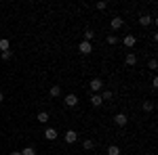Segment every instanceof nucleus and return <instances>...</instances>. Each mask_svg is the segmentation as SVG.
Segmentation results:
<instances>
[{"mask_svg": "<svg viewBox=\"0 0 158 155\" xmlns=\"http://www.w3.org/2000/svg\"><path fill=\"white\" fill-rule=\"evenodd\" d=\"M91 50H93V44H91V42H85V40H82V42L78 44V52H80V55H89Z\"/></svg>", "mask_w": 158, "mask_h": 155, "instance_id": "f257e3e1", "label": "nucleus"}, {"mask_svg": "<svg viewBox=\"0 0 158 155\" xmlns=\"http://www.w3.org/2000/svg\"><path fill=\"white\" fill-rule=\"evenodd\" d=\"M114 124L122 128V126H127V124H129V118H127L124 113H116V115H114Z\"/></svg>", "mask_w": 158, "mask_h": 155, "instance_id": "f03ea898", "label": "nucleus"}, {"mask_svg": "<svg viewBox=\"0 0 158 155\" xmlns=\"http://www.w3.org/2000/svg\"><path fill=\"white\" fill-rule=\"evenodd\" d=\"M89 86H91V90H93V95H97L99 90L103 88V82H101L99 78H95V80H91V84H89Z\"/></svg>", "mask_w": 158, "mask_h": 155, "instance_id": "7ed1b4c3", "label": "nucleus"}, {"mask_svg": "<svg viewBox=\"0 0 158 155\" xmlns=\"http://www.w3.org/2000/svg\"><path fill=\"white\" fill-rule=\"evenodd\" d=\"M76 141H78V132L76 130H68L65 132V143L72 145V143H76Z\"/></svg>", "mask_w": 158, "mask_h": 155, "instance_id": "20e7f679", "label": "nucleus"}, {"mask_svg": "<svg viewBox=\"0 0 158 155\" xmlns=\"http://www.w3.org/2000/svg\"><path fill=\"white\" fill-rule=\"evenodd\" d=\"M110 25H112V29H120L122 25H124V19H122V17H112Z\"/></svg>", "mask_w": 158, "mask_h": 155, "instance_id": "39448f33", "label": "nucleus"}, {"mask_svg": "<svg viewBox=\"0 0 158 155\" xmlns=\"http://www.w3.org/2000/svg\"><path fill=\"white\" fill-rule=\"evenodd\" d=\"M122 42H124V46H127V48H133L135 42H137V38H135L133 34H129V36H124V40H122Z\"/></svg>", "mask_w": 158, "mask_h": 155, "instance_id": "423d86ee", "label": "nucleus"}, {"mask_svg": "<svg viewBox=\"0 0 158 155\" xmlns=\"http://www.w3.org/2000/svg\"><path fill=\"white\" fill-rule=\"evenodd\" d=\"M65 105H68V107H76V105H78V96L76 95H68L65 96Z\"/></svg>", "mask_w": 158, "mask_h": 155, "instance_id": "0eeeda50", "label": "nucleus"}, {"mask_svg": "<svg viewBox=\"0 0 158 155\" xmlns=\"http://www.w3.org/2000/svg\"><path fill=\"white\" fill-rule=\"evenodd\" d=\"M44 138H47V141H55V138H57V130H55V128H47V130H44Z\"/></svg>", "mask_w": 158, "mask_h": 155, "instance_id": "6e6552de", "label": "nucleus"}, {"mask_svg": "<svg viewBox=\"0 0 158 155\" xmlns=\"http://www.w3.org/2000/svg\"><path fill=\"white\" fill-rule=\"evenodd\" d=\"M124 63H127L129 67H133L135 63H137V55H135V52H129V55H127V59H124Z\"/></svg>", "mask_w": 158, "mask_h": 155, "instance_id": "1a4fd4ad", "label": "nucleus"}, {"mask_svg": "<svg viewBox=\"0 0 158 155\" xmlns=\"http://www.w3.org/2000/svg\"><path fill=\"white\" fill-rule=\"evenodd\" d=\"M91 105H93V107H101V105H103L101 96H99V95H93V96H91Z\"/></svg>", "mask_w": 158, "mask_h": 155, "instance_id": "9d476101", "label": "nucleus"}, {"mask_svg": "<svg viewBox=\"0 0 158 155\" xmlns=\"http://www.w3.org/2000/svg\"><path fill=\"white\" fill-rule=\"evenodd\" d=\"M36 119L40 122V124H47V122H49V113H47V111H40V113L36 115Z\"/></svg>", "mask_w": 158, "mask_h": 155, "instance_id": "9b49d317", "label": "nucleus"}, {"mask_svg": "<svg viewBox=\"0 0 158 155\" xmlns=\"http://www.w3.org/2000/svg\"><path fill=\"white\" fill-rule=\"evenodd\" d=\"M0 50H2V52H4V50H11V42H9L6 38L0 40Z\"/></svg>", "mask_w": 158, "mask_h": 155, "instance_id": "f8f14e48", "label": "nucleus"}, {"mask_svg": "<svg viewBox=\"0 0 158 155\" xmlns=\"http://www.w3.org/2000/svg\"><path fill=\"white\" fill-rule=\"evenodd\" d=\"M108 155H120V147H116V145H110V147H108Z\"/></svg>", "mask_w": 158, "mask_h": 155, "instance_id": "ddd939ff", "label": "nucleus"}, {"mask_svg": "<svg viewBox=\"0 0 158 155\" xmlns=\"http://www.w3.org/2000/svg\"><path fill=\"white\" fill-rule=\"evenodd\" d=\"M139 23L141 25H150L152 23V17H150V15H141V17H139Z\"/></svg>", "mask_w": 158, "mask_h": 155, "instance_id": "4468645a", "label": "nucleus"}, {"mask_svg": "<svg viewBox=\"0 0 158 155\" xmlns=\"http://www.w3.org/2000/svg\"><path fill=\"white\" fill-rule=\"evenodd\" d=\"M51 96H59L61 95V86H57V84H55V86H51Z\"/></svg>", "mask_w": 158, "mask_h": 155, "instance_id": "2eb2a0df", "label": "nucleus"}, {"mask_svg": "<svg viewBox=\"0 0 158 155\" xmlns=\"http://www.w3.org/2000/svg\"><path fill=\"white\" fill-rule=\"evenodd\" d=\"M106 42H108V44H112V46H114V44H118V42H120V40H118V38L114 36V34H110V36L106 38Z\"/></svg>", "mask_w": 158, "mask_h": 155, "instance_id": "dca6fc26", "label": "nucleus"}, {"mask_svg": "<svg viewBox=\"0 0 158 155\" xmlns=\"http://www.w3.org/2000/svg\"><path fill=\"white\" fill-rule=\"evenodd\" d=\"M93 38H95V32H93V29H86L85 32V42H91Z\"/></svg>", "mask_w": 158, "mask_h": 155, "instance_id": "f3484780", "label": "nucleus"}, {"mask_svg": "<svg viewBox=\"0 0 158 155\" xmlns=\"http://www.w3.org/2000/svg\"><path fill=\"white\" fill-rule=\"evenodd\" d=\"M82 147H85L86 151H91V149H93V147H95V141H91V138H86L85 143H82Z\"/></svg>", "mask_w": 158, "mask_h": 155, "instance_id": "a211bd4d", "label": "nucleus"}, {"mask_svg": "<svg viewBox=\"0 0 158 155\" xmlns=\"http://www.w3.org/2000/svg\"><path fill=\"white\" fill-rule=\"evenodd\" d=\"M21 155H36V149L34 147H25L23 151H21Z\"/></svg>", "mask_w": 158, "mask_h": 155, "instance_id": "6ab92c4d", "label": "nucleus"}, {"mask_svg": "<svg viewBox=\"0 0 158 155\" xmlns=\"http://www.w3.org/2000/svg\"><path fill=\"white\" fill-rule=\"evenodd\" d=\"M99 96H101V101H110V99H112V90H103Z\"/></svg>", "mask_w": 158, "mask_h": 155, "instance_id": "aec40b11", "label": "nucleus"}, {"mask_svg": "<svg viewBox=\"0 0 158 155\" xmlns=\"http://www.w3.org/2000/svg\"><path fill=\"white\" fill-rule=\"evenodd\" d=\"M152 109H154V103L152 101H146L143 103V111H152Z\"/></svg>", "mask_w": 158, "mask_h": 155, "instance_id": "412c9836", "label": "nucleus"}, {"mask_svg": "<svg viewBox=\"0 0 158 155\" xmlns=\"http://www.w3.org/2000/svg\"><path fill=\"white\" fill-rule=\"evenodd\" d=\"M148 67H150V69H152V72H154V69H156V67H158L156 59H150V61H148Z\"/></svg>", "mask_w": 158, "mask_h": 155, "instance_id": "4be33fe9", "label": "nucleus"}, {"mask_svg": "<svg viewBox=\"0 0 158 155\" xmlns=\"http://www.w3.org/2000/svg\"><path fill=\"white\" fill-rule=\"evenodd\" d=\"M11 57H13V50H4V52H2V59L4 61H9Z\"/></svg>", "mask_w": 158, "mask_h": 155, "instance_id": "5701e85b", "label": "nucleus"}, {"mask_svg": "<svg viewBox=\"0 0 158 155\" xmlns=\"http://www.w3.org/2000/svg\"><path fill=\"white\" fill-rule=\"evenodd\" d=\"M95 6H97L99 11H103V9H106V6H108V4H106V2H97V4H95Z\"/></svg>", "mask_w": 158, "mask_h": 155, "instance_id": "b1692460", "label": "nucleus"}, {"mask_svg": "<svg viewBox=\"0 0 158 155\" xmlns=\"http://www.w3.org/2000/svg\"><path fill=\"white\" fill-rule=\"evenodd\" d=\"M11 155H21V151H11Z\"/></svg>", "mask_w": 158, "mask_h": 155, "instance_id": "393cba45", "label": "nucleus"}, {"mask_svg": "<svg viewBox=\"0 0 158 155\" xmlns=\"http://www.w3.org/2000/svg\"><path fill=\"white\" fill-rule=\"evenodd\" d=\"M2 101H4V95H2V92H0V103H2Z\"/></svg>", "mask_w": 158, "mask_h": 155, "instance_id": "a878e982", "label": "nucleus"}, {"mask_svg": "<svg viewBox=\"0 0 158 155\" xmlns=\"http://www.w3.org/2000/svg\"><path fill=\"white\" fill-rule=\"evenodd\" d=\"M120 155H122V153H120ZM124 155H127V153H124Z\"/></svg>", "mask_w": 158, "mask_h": 155, "instance_id": "bb28decb", "label": "nucleus"}]
</instances>
